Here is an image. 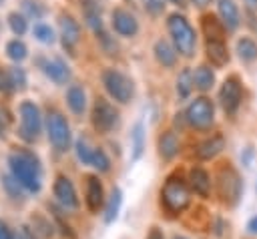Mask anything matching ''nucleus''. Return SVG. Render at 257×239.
<instances>
[{"label": "nucleus", "instance_id": "obj_3", "mask_svg": "<svg viewBox=\"0 0 257 239\" xmlns=\"http://www.w3.org/2000/svg\"><path fill=\"white\" fill-rule=\"evenodd\" d=\"M161 203L165 205V209L169 213L185 211L189 207V203H191V189H189V185L181 177H177V175L169 177L165 181L163 189H161Z\"/></svg>", "mask_w": 257, "mask_h": 239}, {"label": "nucleus", "instance_id": "obj_14", "mask_svg": "<svg viewBox=\"0 0 257 239\" xmlns=\"http://www.w3.org/2000/svg\"><path fill=\"white\" fill-rule=\"evenodd\" d=\"M86 207L90 213H98V209L104 205V189L96 175L86 177V195H84Z\"/></svg>", "mask_w": 257, "mask_h": 239}, {"label": "nucleus", "instance_id": "obj_30", "mask_svg": "<svg viewBox=\"0 0 257 239\" xmlns=\"http://www.w3.org/2000/svg\"><path fill=\"white\" fill-rule=\"evenodd\" d=\"M6 54H8L10 60L20 62V60H24V58L28 56V48H26V44H24L22 40L14 38V40H10V42L6 44Z\"/></svg>", "mask_w": 257, "mask_h": 239}, {"label": "nucleus", "instance_id": "obj_16", "mask_svg": "<svg viewBox=\"0 0 257 239\" xmlns=\"http://www.w3.org/2000/svg\"><path fill=\"white\" fill-rule=\"evenodd\" d=\"M217 12L227 30H235L239 26V8L233 0H217Z\"/></svg>", "mask_w": 257, "mask_h": 239}, {"label": "nucleus", "instance_id": "obj_25", "mask_svg": "<svg viewBox=\"0 0 257 239\" xmlns=\"http://www.w3.org/2000/svg\"><path fill=\"white\" fill-rule=\"evenodd\" d=\"M120 205H122V191L118 187H114L110 191V197H108V203L104 207V223L110 225L116 217H118V211H120Z\"/></svg>", "mask_w": 257, "mask_h": 239}, {"label": "nucleus", "instance_id": "obj_43", "mask_svg": "<svg viewBox=\"0 0 257 239\" xmlns=\"http://www.w3.org/2000/svg\"><path fill=\"white\" fill-rule=\"evenodd\" d=\"M251 155H253V149L251 147H247V151H245V155H241V159H243V163L249 167V163H251Z\"/></svg>", "mask_w": 257, "mask_h": 239}, {"label": "nucleus", "instance_id": "obj_46", "mask_svg": "<svg viewBox=\"0 0 257 239\" xmlns=\"http://www.w3.org/2000/svg\"><path fill=\"white\" fill-rule=\"evenodd\" d=\"M175 4H179V6H185V0H173Z\"/></svg>", "mask_w": 257, "mask_h": 239}, {"label": "nucleus", "instance_id": "obj_45", "mask_svg": "<svg viewBox=\"0 0 257 239\" xmlns=\"http://www.w3.org/2000/svg\"><path fill=\"white\" fill-rule=\"evenodd\" d=\"M245 4H247L249 8H253V10H257V0H245Z\"/></svg>", "mask_w": 257, "mask_h": 239}, {"label": "nucleus", "instance_id": "obj_31", "mask_svg": "<svg viewBox=\"0 0 257 239\" xmlns=\"http://www.w3.org/2000/svg\"><path fill=\"white\" fill-rule=\"evenodd\" d=\"M74 149H76V157H78V161H80L82 165H90L94 149H90V145H88V141H86L84 137H78V139H76Z\"/></svg>", "mask_w": 257, "mask_h": 239}, {"label": "nucleus", "instance_id": "obj_13", "mask_svg": "<svg viewBox=\"0 0 257 239\" xmlns=\"http://www.w3.org/2000/svg\"><path fill=\"white\" fill-rule=\"evenodd\" d=\"M110 24H112L114 32H116L118 36H124V38H131V36H135V34L139 32V22H137V18H135L128 10H124V8H114V10H112V14H110Z\"/></svg>", "mask_w": 257, "mask_h": 239}, {"label": "nucleus", "instance_id": "obj_44", "mask_svg": "<svg viewBox=\"0 0 257 239\" xmlns=\"http://www.w3.org/2000/svg\"><path fill=\"white\" fill-rule=\"evenodd\" d=\"M191 2H193L197 8H205V6H209V4H211V0H191Z\"/></svg>", "mask_w": 257, "mask_h": 239}, {"label": "nucleus", "instance_id": "obj_2", "mask_svg": "<svg viewBox=\"0 0 257 239\" xmlns=\"http://www.w3.org/2000/svg\"><path fill=\"white\" fill-rule=\"evenodd\" d=\"M167 28H169V34L173 38V44H175L177 52L183 54L185 58H191L195 54L197 36H195L193 26L189 24V20L183 14L175 12L167 18Z\"/></svg>", "mask_w": 257, "mask_h": 239}, {"label": "nucleus", "instance_id": "obj_12", "mask_svg": "<svg viewBox=\"0 0 257 239\" xmlns=\"http://www.w3.org/2000/svg\"><path fill=\"white\" fill-rule=\"evenodd\" d=\"M58 26H60L62 46H64L66 52L72 54L74 46H76L78 40H80V26H78V22H76L70 14H66V12H62V14L58 16Z\"/></svg>", "mask_w": 257, "mask_h": 239}, {"label": "nucleus", "instance_id": "obj_10", "mask_svg": "<svg viewBox=\"0 0 257 239\" xmlns=\"http://www.w3.org/2000/svg\"><path fill=\"white\" fill-rule=\"evenodd\" d=\"M241 98H243V86H241L239 76H235V74L227 76L219 88V100H221L223 110L227 114H235L241 104Z\"/></svg>", "mask_w": 257, "mask_h": 239}, {"label": "nucleus", "instance_id": "obj_7", "mask_svg": "<svg viewBox=\"0 0 257 239\" xmlns=\"http://www.w3.org/2000/svg\"><path fill=\"white\" fill-rule=\"evenodd\" d=\"M185 121L199 131L209 129L215 121V106H213L211 98L197 96L195 100H191L189 106L185 108Z\"/></svg>", "mask_w": 257, "mask_h": 239}, {"label": "nucleus", "instance_id": "obj_20", "mask_svg": "<svg viewBox=\"0 0 257 239\" xmlns=\"http://www.w3.org/2000/svg\"><path fill=\"white\" fill-rule=\"evenodd\" d=\"M223 149H225V139H223V135H213L211 139H205V141L197 147V157L203 159V161H209V159L217 157Z\"/></svg>", "mask_w": 257, "mask_h": 239}, {"label": "nucleus", "instance_id": "obj_17", "mask_svg": "<svg viewBox=\"0 0 257 239\" xmlns=\"http://www.w3.org/2000/svg\"><path fill=\"white\" fill-rule=\"evenodd\" d=\"M189 187L199 195V197H209L211 193V177L205 169L193 167L189 171Z\"/></svg>", "mask_w": 257, "mask_h": 239}, {"label": "nucleus", "instance_id": "obj_42", "mask_svg": "<svg viewBox=\"0 0 257 239\" xmlns=\"http://www.w3.org/2000/svg\"><path fill=\"white\" fill-rule=\"evenodd\" d=\"M247 231H249L251 235H257V215L249 219V223H247Z\"/></svg>", "mask_w": 257, "mask_h": 239}, {"label": "nucleus", "instance_id": "obj_40", "mask_svg": "<svg viewBox=\"0 0 257 239\" xmlns=\"http://www.w3.org/2000/svg\"><path fill=\"white\" fill-rule=\"evenodd\" d=\"M8 121H10V116H2V114H0V139H4V137H6Z\"/></svg>", "mask_w": 257, "mask_h": 239}, {"label": "nucleus", "instance_id": "obj_11", "mask_svg": "<svg viewBox=\"0 0 257 239\" xmlns=\"http://www.w3.org/2000/svg\"><path fill=\"white\" fill-rule=\"evenodd\" d=\"M52 191H54V197H56V201L60 203L62 209H68V211H76L78 209L80 203H78V197H76V189H74L72 181L66 175H58L54 179Z\"/></svg>", "mask_w": 257, "mask_h": 239}, {"label": "nucleus", "instance_id": "obj_24", "mask_svg": "<svg viewBox=\"0 0 257 239\" xmlns=\"http://www.w3.org/2000/svg\"><path fill=\"white\" fill-rule=\"evenodd\" d=\"M193 80H195V88H199L201 92H207L215 82V72L207 64H201V66L195 68Z\"/></svg>", "mask_w": 257, "mask_h": 239}, {"label": "nucleus", "instance_id": "obj_33", "mask_svg": "<svg viewBox=\"0 0 257 239\" xmlns=\"http://www.w3.org/2000/svg\"><path fill=\"white\" fill-rule=\"evenodd\" d=\"M22 10H24L26 16H30L34 20H40L46 14L44 4H40L38 0H22Z\"/></svg>", "mask_w": 257, "mask_h": 239}, {"label": "nucleus", "instance_id": "obj_6", "mask_svg": "<svg viewBox=\"0 0 257 239\" xmlns=\"http://www.w3.org/2000/svg\"><path fill=\"white\" fill-rule=\"evenodd\" d=\"M18 112H20V129H18L20 139H24L26 143H34L42 131V114L38 104L32 100H22Z\"/></svg>", "mask_w": 257, "mask_h": 239}, {"label": "nucleus", "instance_id": "obj_27", "mask_svg": "<svg viewBox=\"0 0 257 239\" xmlns=\"http://www.w3.org/2000/svg\"><path fill=\"white\" fill-rule=\"evenodd\" d=\"M2 187L8 195V199H12L14 203H22L24 201V187L12 177V175H2Z\"/></svg>", "mask_w": 257, "mask_h": 239}, {"label": "nucleus", "instance_id": "obj_47", "mask_svg": "<svg viewBox=\"0 0 257 239\" xmlns=\"http://www.w3.org/2000/svg\"><path fill=\"white\" fill-rule=\"evenodd\" d=\"M173 239H185V237H179V235H177V237H173Z\"/></svg>", "mask_w": 257, "mask_h": 239}, {"label": "nucleus", "instance_id": "obj_32", "mask_svg": "<svg viewBox=\"0 0 257 239\" xmlns=\"http://www.w3.org/2000/svg\"><path fill=\"white\" fill-rule=\"evenodd\" d=\"M32 34L42 44H52L54 42V30L48 24H44V22H36L34 28H32Z\"/></svg>", "mask_w": 257, "mask_h": 239}, {"label": "nucleus", "instance_id": "obj_29", "mask_svg": "<svg viewBox=\"0 0 257 239\" xmlns=\"http://www.w3.org/2000/svg\"><path fill=\"white\" fill-rule=\"evenodd\" d=\"M193 86H195L193 72H191L189 66H185V68L179 72V76H177V94H179V98H189Z\"/></svg>", "mask_w": 257, "mask_h": 239}, {"label": "nucleus", "instance_id": "obj_37", "mask_svg": "<svg viewBox=\"0 0 257 239\" xmlns=\"http://www.w3.org/2000/svg\"><path fill=\"white\" fill-rule=\"evenodd\" d=\"M8 70H10V76H12V84H14V88H16V90H24V88H26V84H28V78H26L24 68H20V66H10Z\"/></svg>", "mask_w": 257, "mask_h": 239}, {"label": "nucleus", "instance_id": "obj_18", "mask_svg": "<svg viewBox=\"0 0 257 239\" xmlns=\"http://www.w3.org/2000/svg\"><path fill=\"white\" fill-rule=\"evenodd\" d=\"M153 52H155V58H157V62L161 66H165V68H173L175 66V62H177V48L169 40L159 38L155 42Z\"/></svg>", "mask_w": 257, "mask_h": 239}, {"label": "nucleus", "instance_id": "obj_35", "mask_svg": "<svg viewBox=\"0 0 257 239\" xmlns=\"http://www.w3.org/2000/svg\"><path fill=\"white\" fill-rule=\"evenodd\" d=\"M54 227L50 225V221H46L44 217H40V215H36V217H32V233L34 235H40V237H52V231Z\"/></svg>", "mask_w": 257, "mask_h": 239}, {"label": "nucleus", "instance_id": "obj_21", "mask_svg": "<svg viewBox=\"0 0 257 239\" xmlns=\"http://www.w3.org/2000/svg\"><path fill=\"white\" fill-rule=\"evenodd\" d=\"M201 28H203V34L207 36V40H225V26L217 16L205 14L201 18Z\"/></svg>", "mask_w": 257, "mask_h": 239}, {"label": "nucleus", "instance_id": "obj_9", "mask_svg": "<svg viewBox=\"0 0 257 239\" xmlns=\"http://www.w3.org/2000/svg\"><path fill=\"white\" fill-rule=\"evenodd\" d=\"M217 187H219V195L227 205H235L241 199V191H243V183L239 173L233 167H223L219 171L217 177Z\"/></svg>", "mask_w": 257, "mask_h": 239}, {"label": "nucleus", "instance_id": "obj_41", "mask_svg": "<svg viewBox=\"0 0 257 239\" xmlns=\"http://www.w3.org/2000/svg\"><path fill=\"white\" fill-rule=\"evenodd\" d=\"M147 239H165V235H163V231H161L159 227H151V231H149Z\"/></svg>", "mask_w": 257, "mask_h": 239}, {"label": "nucleus", "instance_id": "obj_28", "mask_svg": "<svg viewBox=\"0 0 257 239\" xmlns=\"http://www.w3.org/2000/svg\"><path fill=\"white\" fill-rule=\"evenodd\" d=\"M237 54H239V58L245 60V62L257 60V42H255L253 38H249V36L239 38V40H237Z\"/></svg>", "mask_w": 257, "mask_h": 239}, {"label": "nucleus", "instance_id": "obj_34", "mask_svg": "<svg viewBox=\"0 0 257 239\" xmlns=\"http://www.w3.org/2000/svg\"><path fill=\"white\" fill-rule=\"evenodd\" d=\"M8 26H10V30H12L16 36H22V34L28 30V24H26L24 14H18V12H10V14H8Z\"/></svg>", "mask_w": 257, "mask_h": 239}, {"label": "nucleus", "instance_id": "obj_19", "mask_svg": "<svg viewBox=\"0 0 257 239\" xmlns=\"http://www.w3.org/2000/svg\"><path fill=\"white\" fill-rule=\"evenodd\" d=\"M205 52H207V58L211 60L213 66H225L229 62V52H227L225 40H207Z\"/></svg>", "mask_w": 257, "mask_h": 239}, {"label": "nucleus", "instance_id": "obj_8", "mask_svg": "<svg viewBox=\"0 0 257 239\" xmlns=\"http://www.w3.org/2000/svg\"><path fill=\"white\" fill-rule=\"evenodd\" d=\"M90 121L96 133H110L116 125H118V110L104 98H96L92 104V112H90Z\"/></svg>", "mask_w": 257, "mask_h": 239}, {"label": "nucleus", "instance_id": "obj_26", "mask_svg": "<svg viewBox=\"0 0 257 239\" xmlns=\"http://www.w3.org/2000/svg\"><path fill=\"white\" fill-rule=\"evenodd\" d=\"M131 149H133V161H139L145 153V125L141 121L131 131Z\"/></svg>", "mask_w": 257, "mask_h": 239}, {"label": "nucleus", "instance_id": "obj_15", "mask_svg": "<svg viewBox=\"0 0 257 239\" xmlns=\"http://www.w3.org/2000/svg\"><path fill=\"white\" fill-rule=\"evenodd\" d=\"M42 70L44 74L56 82V84H64L68 78H70V68L68 64L62 60V58H50V60H44L42 62Z\"/></svg>", "mask_w": 257, "mask_h": 239}, {"label": "nucleus", "instance_id": "obj_36", "mask_svg": "<svg viewBox=\"0 0 257 239\" xmlns=\"http://www.w3.org/2000/svg\"><path fill=\"white\" fill-rule=\"evenodd\" d=\"M90 167H94L98 173H106L110 169V159L106 157V153L102 149H94L92 153V161H90Z\"/></svg>", "mask_w": 257, "mask_h": 239}, {"label": "nucleus", "instance_id": "obj_5", "mask_svg": "<svg viewBox=\"0 0 257 239\" xmlns=\"http://www.w3.org/2000/svg\"><path fill=\"white\" fill-rule=\"evenodd\" d=\"M102 84H104V90L110 94V98H114L120 104L131 102L133 96H135L133 80L126 74H122L120 70H116V68H106L102 72Z\"/></svg>", "mask_w": 257, "mask_h": 239}, {"label": "nucleus", "instance_id": "obj_4", "mask_svg": "<svg viewBox=\"0 0 257 239\" xmlns=\"http://www.w3.org/2000/svg\"><path fill=\"white\" fill-rule=\"evenodd\" d=\"M46 135H48L50 145L58 153H66L70 149V141H72L70 125L66 116L56 108H48L46 112Z\"/></svg>", "mask_w": 257, "mask_h": 239}, {"label": "nucleus", "instance_id": "obj_1", "mask_svg": "<svg viewBox=\"0 0 257 239\" xmlns=\"http://www.w3.org/2000/svg\"><path fill=\"white\" fill-rule=\"evenodd\" d=\"M8 167L10 175L24 187L26 193H38L42 187V167L40 159L24 147L14 149L8 155Z\"/></svg>", "mask_w": 257, "mask_h": 239}, {"label": "nucleus", "instance_id": "obj_23", "mask_svg": "<svg viewBox=\"0 0 257 239\" xmlns=\"http://www.w3.org/2000/svg\"><path fill=\"white\" fill-rule=\"evenodd\" d=\"M179 153V139L173 131H165L161 137H159V155L165 159V161H171L175 159Z\"/></svg>", "mask_w": 257, "mask_h": 239}, {"label": "nucleus", "instance_id": "obj_39", "mask_svg": "<svg viewBox=\"0 0 257 239\" xmlns=\"http://www.w3.org/2000/svg\"><path fill=\"white\" fill-rule=\"evenodd\" d=\"M0 239H18L16 233L6 225V221L0 219Z\"/></svg>", "mask_w": 257, "mask_h": 239}, {"label": "nucleus", "instance_id": "obj_22", "mask_svg": "<svg viewBox=\"0 0 257 239\" xmlns=\"http://www.w3.org/2000/svg\"><path fill=\"white\" fill-rule=\"evenodd\" d=\"M66 104L74 114H82L86 108V92L80 84H70L66 90Z\"/></svg>", "mask_w": 257, "mask_h": 239}, {"label": "nucleus", "instance_id": "obj_38", "mask_svg": "<svg viewBox=\"0 0 257 239\" xmlns=\"http://www.w3.org/2000/svg\"><path fill=\"white\" fill-rule=\"evenodd\" d=\"M14 84H12V76H10V70L8 68H0V92L2 94H10L14 92Z\"/></svg>", "mask_w": 257, "mask_h": 239}]
</instances>
